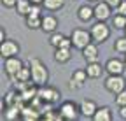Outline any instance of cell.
I'll list each match as a JSON object with an SVG mask.
<instances>
[{"label": "cell", "mask_w": 126, "mask_h": 121, "mask_svg": "<svg viewBox=\"0 0 126 121\" xmlns=\"http://www.w3.org/2000/svg\"><path fill=\"white\" fill-rule=\"evenodd\" d=\"M32 4H39V5H44V0H30Z\"/></svg>", "instance_id": "836d02e7"}, {"label": "cell", "mask_w": 126, "mask_h": 121, "mask_svg": "<svg viewBox=\"0 0 126 121\" xmlns=\"http://www.w3.org/2000/svg\"><path fill=\"white\" fill-rule=\"evenodd\" d=\"M93 7H94V19L96 21H107L112 18V7L105 0H98Z\"/></svg>", "instance_id": "ba28073f"}, {"label": "cell", "mask_w": 126, "mask_h": 121, "mask_svg": "<svg viewBox=\"0 0 126 121\" xmlns=\"http://www.w3.org/2000/svg\"><path fill=\"white\" fill-rule=\"evenodd\" d=\"M112 49H114L117 54H124V53H126V35H121V37H117V39L114 40Z\"/></svg>", "instance_id": "4316f807"}, {"label": "cell", "mask_w": 126, "mask_h": 121, "mask_svg": "<svg viewBox=\"0 0 126 121\" xmlns=\"http://www.w3.org/2000/svg\"><path fill=\"white\" fill-rule=\"evenodd\" d=\"M60 114L63 116V119H67V121H74L77 119L79 116H81V111H79V105L72 100H65V102H61V105L58 107Z\"/></svg>", "instance_id": "5b68a950"}, {"label": "cell", "mask_w": 126, "mask_h": 121, "mask_svg": "<svg viewBox=\"0 0 126 121\" xmlns=\"http://www.w3.org/2000/svg\"><path fill=\"white\" fill-rule=\"evenodd\" d=\"M70 39H72V44H74V49H79L82 51L89 42H93V37H91V32L86 28H74L72 34H70Z\"/></svg>", "instance_id": "7a4b0ae2"}, {"label": "cell", "mask_w": 126, "mask_h": 121, "mask_svg": "<svg viewBox=\"0 0 126 121\" xmlns=\"http://www.w3.org/2000/svg\"><path fill=\"white\" fill-rule=\"evenodd\" d=\"M105 2H107L110 7H112V9H116V7H117V5L123 2V0H105Z\"/></svg>", "instance_id": "4dcf8cb0"}, {"label": "cell", "mask_w": 126, "mask_h": 121, "mask_svg": "<svg viewBox=\"0 0 126 121\" xmlns=\"http://www.w3.org/2000/svg\"><path fill=\"white\" fill-rule=\"evenodd\" d=\"M63 39H65V34H61V32H53V34H49V46L51 48H60V44L63 42Z\"/></svg>", "instance_id": "484cf974"}, {"label": "cell", "mask_w": 126, "mask_h": 121, "mask_svg": "<svg viewBox=\"0 0 126 121\" xmlns=\"http://www.w3.org/2000/svg\"><path fill=\"white\" fill-rule=\"evenodd\" d=\"M103 67H105L107 74H112V75L124 74V70H126V63H124L123 58H109Z\"/></svg>", "instance_id": "9c48e42d"}, {"label": "cell", "mask_w": 126, "mask_h": 121, "mask_svg": "<svg viewBox=\"0 0 126 121\" xmlns=\"http://www.w3.org/2000/svg\"><path fill=\"white\" fill-rule=\"evenodd\" d=\"M40 30L44 34H53L58 30V18L53 16V14H44L42 16V26Z\"/></svg>", "instance_id": "9a60e30c"}, {"label": "cell", "mask_w": 126, "mask_h": 121, "mask_svg": "<svg viewBox=\"0 0 126 121\" xmlns=\"http://www.w3.org/2000/svg\"><path fill=\"white\" fill-rule=\"evenodd\" d=\"M16 12L19 14V16L26 18L28 14H30V9H32V2L30 0H18V4H16Z\"/></svg>", "instance_id": "7402d4cb"}, {"label": "cell", "mask_w": 126, "mask_h": 121, "mask_svg": "<svg viewBox=\"0 0 126 121\" xmlns=\"http://www.w3.org/2000/svg\"><path fill=\"white\" fill-rule=\"evenodd\" d=\"M86 72L89 79H100L102 74L105 72V67H102V63L98 62H91V63H86Z\"/></svg>", "instance_id": "d6986e66"}, {"label": "cell", "mask_w": 126, "mask_h": 121, "mask_svg": "<svg viewBox=\"0 0 126 121\" xmlns=\"http://www.w3.org/2000/svg\"><path fill=\"white\" fill-rule=\"evenodd\" d=\"M114 102L117 107H123V105H126V89H123V91H119L117 95H114Z\"/></svg>", "instance_id": "83f0119b"}, {"label": "cell", "mask_w": 126, "mask_h": 121, "mask_svg": "<svg viewBox=\"0 0 126 121\" xmlns=\"http://www.w3.org/2000/svg\"><path fill=\"white\" fill-rule=\"evenodd\" d=\"M119 118L126 121V105H123V107H119Z\"/></svg>", "instance_id": "1f68e13d"}, {"label": "cell", "mask_w": 126, "mask_h": 121, "mask_svg": "<svg viewBox=\"0 0 126 121\" xmlns=\"http://www.w3.org/2000/svg\"><path fill=\"white\" fill-rule=\"evenodd\" d=\"M88 2H89V4H96V2H98V0H88Z\"/></svg>", "instance_id": "e575fe53"}, {"label": "cell", "mask_w": 126, "mask_h": 121, "mask_svg": "<svg viewBox=\"0 0 126 121\" xmlns=\"http://www.w3.org/2000/svg\"><path fill=\"white\" fill-rule=\"evenodd\" d=\"M40 118H42V112L39 109H35L32 104L23 105V109H21V119H25V121H35V119H40Z\"/></svg>", "instance_id": "2e32d148"}, {"label": "cell", "mask_w": 126, "mask_h": 121, "mask_svg": "<svg viewBox=\"0 0 126 121\" xmlns=\"http://www.w3.org/2000/svg\"><path fill=\"white\" fill-rule=\"evenodd\" d=\"M0 40H2V42L5 40V30H4V28L0 30Z\"/></svg>", "instance_id": "d6a6232c"}, {"label": "cell", "mask_w": 126, "mask_h": 121, "mask_svg": "<svg viewBox=\"0 0 126 121\" xmlns=\"http://www.w3.org/2000/svg\"><path fill=\"white\" fill-rule=\"evenodd\" d=\"M88 79H89V77H88L86 69H77V70H74L72 77L68 79V88H70V89H81Z\"/></svg>", "instance_id": "8fae6325"}, {"label": "cell", "mask_w": 126, "mask_h": 121, "mask_svg": "<svg viewBox=\"0 0 126 121\" xmlns=\"http://www.w3.org/2000/svg\"><path fill=\"white\" fill-rule=\"evenodd\" d=\"M123 60H124V63H126V53H124V54H123Z\"/></svg>", "instance_id": "d590c367"}, {"label": "cell", "mask_w": 126, "mask_h": 121, "mask_svg": "<svg viewBox=\"0 0 126 121\" xmlns=\"http://www.w3.org/2000/svg\"><path fill=\"white\" fill-rule=\"evenodd\" d=\"M11 81L12 83H26V81H32V69H30V65H23Z\"/></svg>", "instance_id": "44dd1931"}, {"label": "cell", "mask_w": 126, "mask_h": 121, "mask_svg": "<svg viewBox=\"0 0 126 121\" xmlns=\"http://www.w3.org/2000/svg\"><path fill=\"white\" fill-rule=\"evenodd\" d=\"M112 119H114V114H112V109L109 105L98 107L94 116H93V121H112Z\"/></svg>", "instance_id": "ffe728a7"}, {"label": "cell", "mask_w": 126, "mask_h": 121, "mask_svg": "<svg viewBox=\"0 0 126 121\" xmlns=\"http://www.w3.org/2000/svg\"><path fill=\"white\" fill-rule=\"evenodd\" d=\"M77 19L81 21V23H89L94 19V7L88 4H82V5H79L77 9Z\"/></svg>", "instance_id": "7c38bea8"}, {"label": "cell", "mask_w": 126, "mask_h": 121, "mask_svg": "<svg viewBox=\"0 0 126 121\" xmlns=\"http://www.w3.org/2000/svg\"><path fill=\"white\" fill-rule=\"evenodd\" d=\"M30 69H32V81L37 86H46L47 81H49V70H47V67L39 58L30 56Z\"/></svg>", "instance_id": "6da1fadb"}, {"label": "cell", "mask_w": 126, "mask_h": 121, "mask_svg": "<svg viewBox=\"0 0 126 121\" xmlns=\"http://www.w3.org/2000/svg\"><path fill=\"white\" fill-rule=\"evenodd\" d=\"M37 97L46 102V104H56L60 98H61V93L58 91L56 88H51V86H39V91H37Z\"/></svg>", "instance_id": "8992f818"}, {"label": "cell", "mask_w": 126, "mask_h": 121, "mask_svg": "<svg viewBox=\"0 0 126 121\" xmlns=\"http://www.w3.org/2000/svg\"><path fill=\"white\" fill-rule=\"evenodd\" d=\"M81 53H82V58H84L86 63L98 62V58H100V51H98V44L96 42H89Z\"/></svg>", "instance_id": "4fadbf2b"}, {"label": "cell", "mask_w": 126, "mask_h": 121, "mask_svg": "<svg viewBox=\"0 0 126 121\" xmlns=\"http://www.w3.org/2000/svg\"><path fill=\"white\" fill-rule=\"evenodd\" d=\"M53 58H54L56 63L65 65V63H68L70 60H72V49H68V48H56Z\"/></svg>", "instance_id": "ac0fdd59"}, {"label": "cell", "mask_w": 126, "mask_h": 121, "mask_svg": "<svg viewBox=\"0 0 126 121\" xmlns=\"http://www.w3.org/2000/svg\"><path fill=\"white\" fill-rule=\"evenodd\" d=\"M23 60L19 56H11V58H5L4 60V72L9 79H12L16 74H18V70L23 67Z\"/></svg>", "instance_id": "52a82bcc"}, {"label": "cell", "mask_w": 126, "mask_h": 121, "mask_svg": "<svg viewBox=\"0 0 126 121\" xmlns=\"http://www.w3.org/2000/svg\"><path fill=\"white\" fill-rule=\"evenodd\" d=\"M63 5H65V0H44V9L49 12H56L63 9Z\"/></svg>", "instance_id": "cb8c5ba5"}, {"label": "cell", "mask_w": 126, "mask_h": 121, "mask_svg": "<svg viewBox=\"0 0 126 121\" xmlns=\"http://www.w3.org/2000/svg\"><path fill=\"white\" fill-rule=\"evenodd\" d=\"M16 4H18V0H2V5L5 9H14Z\"/></svg>", "instance_id": "f546056e"}, {"label": "cell", "mask_w": 126, "mask_h": 121, "mask_svg": "<svg viewBox=\"0 0 126 121\" xmlns=\"http://www.w3.org/2000/svg\"><path fill=\"white\" fill-rule=\"evenodd\" d=\"M19 44L12 40V39H5L2 42V46H0V54H2V60L5 58H11V56H18L19 54Z\"/></svg>", "instance_id": "30bf717a"}, {"label": "cell", "mask_w": 126, "mask_h": 121, "mask_svg": "<svg viewBox=\"0 0 126 121\" xmlns=\"http://www.w3.org/2000/svg\"><path fill=\"white\" fill-rule=\"evenodd\" d=\"M21 109H23V105H19V104L5 105V107H4V114H2V118L7 119V121H14V119L21 118Z\"/></svg>", "instance_id": "e0dca14e"}, {"label": "cell", "mask_w": 126, "mask_h": 121, "mask_svg": "<svg viewBox=\"0 0 126 121\" xmlns=\"http://www.w3.org/2000/svg\"><path fill=\"white\" fill-rule=\"evenodd\" d=\"M110 21H112V28L116 30H124L126 28V16H123V14H112V18H110Z\"/></svg>", "instance_id": "d4e9b609"}, {"label": "cell", "mask_w": 126, "mask_h": 121, "mask_svg": "<svg viewBox=\"0 0 126 121\" xmlns=\"http://www.w3.org/2000/svg\"><path fill=\"white\" fill-rule=\"evenodd\" d=\"M114 11H116L117 14H123V16H126V0H123V2H121Z\"/></svg>", "instance_id": "f1b7e54d"}, {"label": "cell", "mask_w": 126, "mask_h": 121, "mask_svg": "<svg viewBox=\"0 0 126 121\" xmlns=\"http://www.w3.org/2000/svg\"><path fill=\"white\" fill-rule=\"evenodd\" d=\"M123 32H124V35H126V28H124V30H123Z\"/></svg>", "instance_id": "8d00e7d4"}, {"label": "cell", "mask_w": 126, "mask_h": 121, "mask_svg": "<svg viewBox=\"0 0 126 121\" xmlns=\"http://www.w3.org/2000/svg\"><path fill=\"white\" fill-rule=\"evenodd\" d=\"M91 32V37H93V42H96L98 46L103 44L105 40H109L110 37V26L107 25V21H94L89 28Z\"/></svg>", "instance_id": "3957f363"}, {"label": "cell", "mask_w": 126, "mask_h": 121, "mask_svg": "<svg viewBox=\"0 0 126 121\" xmlns=\"http://www.w3.org/2000/svg\"><path fill=\"white\" fill-rule=\"evenodd\" d=\"M103 88L107 89L109 93L117 95L119 91L126 89V79H124V75H123V74H119V75L107 74V77H105V81H103Z\"/></svg>", "instance_id": "277c9868"}, {"label": "cell", "mask_w": 126, "mask_h": 121, "mask_svg": "<svg viewBox=\"0 0 126 121\" xmlns=\"http://www.w3.org/2000/svg\"><path fill=\"white\" fill-rule=\"evenodd\" d=\"M96 109H98V105L94 104L93 100H89V98H84L81 104H79L81 116L86 118V119H93V116H94V112H96Z\"/></svg>", "instance_id": "5bb4252c"}, {"label": "cell", "mask_w": 126, "mask_h": 121, "mask_svg": "<svg viewBox=\"0 0 126 121\" xmlns=\"http://www.w3.org/2000/svg\"><path fill=\"white\" fill-rule=\"evenodd\" d=\"M25 23L30 30H40L42 26V16H33V14H28L25 18Z\"/></svg>", "instance_id": "603a6c76"}]
</instances>
